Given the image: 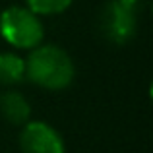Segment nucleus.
<instances>
[{
	"label": "nucleus",
	"instance_id": "f257e3e1",
	"mask_svg": "<svg viewBox=\"0 0 153 153\" xmlns=\"http://www.w3.org/2000/svg\"><path fill=\"white\" fill-rule=\"evenodd\" d=\"M76 78V64L62 47L41 43L25 58V79L47 91H62Z\"/></svg>",
	"mask_w": 153,
	"mask_h": 153
},
{
	"label": "nucleus",
	"instance_id": "f03ea898",
	"mask_svg": "<svg viewBox=\"0 0 153 153\" xmlns=\"http://www.w3.org/2000/svg\"><path fill=\"white\" fill-rule=\"evenodd\" d=\"M0 35L14 49L31 51L43 43L45 25L29 8L8 6L0 14Z\"/></svg>",
	"mask_w": 153,
	"mask_h": 153
},
{
	"label": "nucleus",
	"instance_id": "7ed1b4c3",
	"mask_svg": "<svg viewBox=\"0 0 153 153\" xmlns=\"http://www.w3.org/2000/svg\"><path fill=\"white\" fill-rule=\"evenodd\" d=\"M140 18L142 16L124 6L120 0H108L103 4L97 16V29L107 43L122 47L134 41L140 27Z\"/></svg>",
	"mask_w": 153,
	"mask_h": 153
},
{
	"label": "nucleus",
	"instance_id": "20e7f679",
	"mask_svg": "<svg viewBox=\"0 0 153 153\" xmlns=\"http://www.w3.org/2000/svg\"><path fill=\"white\" fill-rule=\"evenodd\" d=\"M18 146L22 153H66V143L60 132L43 120H29L23 124Z\"/></svg>",
	"mask_w": 153,
	"mask_h": 153
},
{
	"label": "nucleus",
	"instance_id": "39448f33",
	"mask_svg": "<svg viewBox=\"0 0 153 153\" xmlns=\"http://www.w3.org/2000/svg\"><path fill=\"white\" fill-rule=\"evenodd\" d=\"M0 114L12 126H23L31 120V103L14 87L4 89L0 93Z\"/></svg>",
	"mask_w": 153,
	"mask_h": 153
},
{
	"label": "nucleus",
	"instance_id": "423d86ee",
	"mask_svg": "<svg viewBox=\"0 0 153 153\" xmlns=\"http://www.w3.org/2000/svg\"><path fill=\"white\" fill-rule=\"evenodd\" d=\"M25 82V58L16 52H0V87H16Z\"/></svg>",
	"mask_w": 153,
	"mask_h": 153
},
{
	"label": "nucleus",
	"instance_id": "0eeeda50",
	"mask_svg": "<svg viewBox=\"0 0 153 153\" xmlns=\"http://www.w3.org/2000/svg\"><path fill=\"white\" fill-rule=\"evenodd\" d=\"M72 2L74 0H25V8H29L39 18H47L64 14L72 6Z\"/></svg>",
	"mask_w": 153,
	"mask_h": 153
},
{
	"label": "nucleus",
	"instance_id": "6e6552de",
	"mask_svg": "<svg viewBox=\"0 0 153 153\" xmlns=\"http://www.w3.org/2000/svg\"><path fill=\"white\" fill-rule=\"evenodd\" d=\"M120 2H122L124 6H128L130 10H134L138 16H142L143 12H146L147 2H149V0H120Z\"/></svg>",
	"mask_w": 153,
	"mask_h": 153
}]
</instances>
